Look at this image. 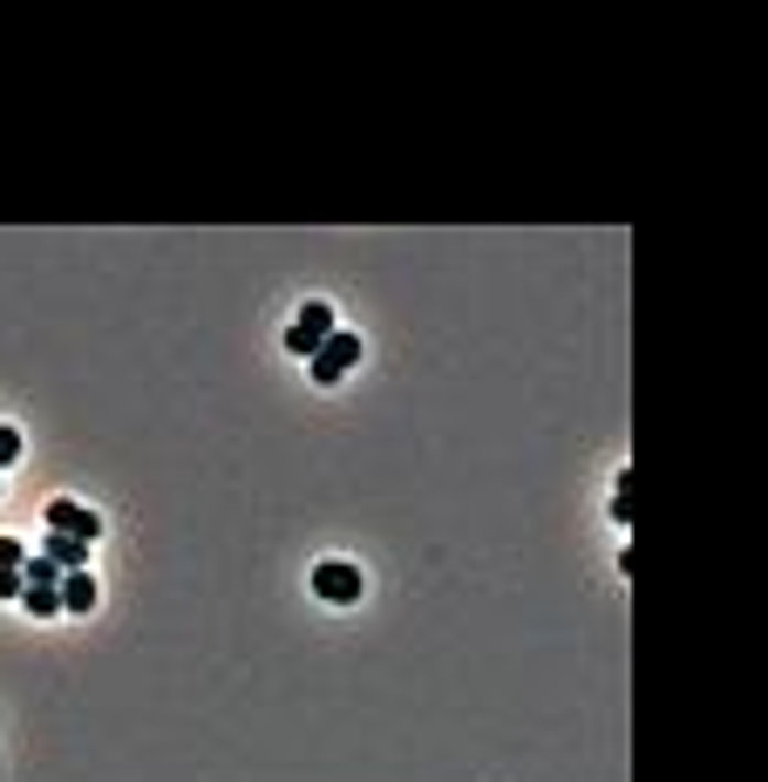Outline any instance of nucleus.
I'll return each mask as SVG.
<instances>
[{
  "mask_svg": "<svg viewBox=\"0 0 768 782\" xmlns=\"http://www.w3.org/2000/svg\"><path fill=\"white\" fill-rule=\"evenodd\" d=\"M327 334H334V306H327V300H306V306L293 313V327H286V347H293L300 361H313Z\"/></svg>",
  "mask_w": 768,
  "mask_h": 782,
  "instance_id": "obj_1",
  "label": "nucleus"
},
{
  "mask_svg": "<svg viewBox=\"0 0 768 782\" xmlns=\"http://www.w3.org/2000/svg\"><path fill=\"white\" fill-rule=\"evenodd\" d=\"M354 361H360V334H340V327H334L327 340H320V355H313L306 368H313V381H320V388H334Z\"/></svg>",
  "mask_w": 768,
  "mask_h": 782,
  "instance_id": "obj_2",
  "label": "nucleus"
},
{
  "mask_svg": "<svg viewBox=\"0 0 768 782\" xmlns=\"http://www.w3.org/2000/svg\"><path fill=\"white\" fill-rule=\"evenodd\" d=\"M313 599H327V606H354V599H360V565H347V558L313 565Z\"/></svg>",
  "mask_w": 768,
  "mask_h": 782,
  "instance_id": "obj_3",
  "label": "nucleus"
},
{
  "mask_svg": "<svg viewBox=\"0 0 768 782\" xmlns=\"http://www.w3.org/2000/svg\"><path fill=\"white\" fill-rule=\"evenodd\" d=\"M42 518H48V531H62V537H83V544H96V537H102V518L89 511V503H75V497H55Z\"/></svg>",
  "mask_w": 768,
  "mask_h": 782,
  "instance_id": "obj_4",
  "label": "nucleus"
},
{
  "mask_svg": "<svg viewBox=\"0 0 768 782\" xmlns=\"http://www.w3.org/2000/svg\"><path fill=\"white\" fill-rule=\"evenodd\" d=\"M55 572H89V544L83 537H62V531H48V552H42Z\"/></svg>",
  "mask_w": 768,
  "mask_h": 782,
  "instance_id": "obj_5",
  "label": "nucleus"
},
{
  "mask_svg": "<svg viewBox=\"0 0 768 782\" xmlns=\"http://www.w3.org/2000/svg\"><path fill=\"white\" fill-rule=\"evenodd\" d=\"M96 578L89 572H62V612H96Z\"/></svg>",
  "mask_w": 768,
  "mask_h": 782,
  "instance_id": "obj_6",
  "label": "nucleus"
},
{
  "mask_svg": "<svg viewBox=\"0 0 768 782\" xmlns=\"http://www.w3.org/2000/svg\"><path fill=\"white\" fill-rule=\"evenodd\" d=\"M21 606H28L34 619H55V612H62V585H28Z\"/></svg>",
  "mask_w": 768,
  "mask_h": 782,
  "instance_id": "obj_7",
  "label": "nucleus"
},
{
  "mask_svg": "<svg viewBox=\"0 0 768 782\" xmlns=\"http://www.w3.org/2000/svg\"><path fill=\"white\" fill-rule=\"evenodd\" d=\"M28 565V558H21ZM21 565H0V599H21L28 593V578H21Z\"/></svg>",
  "mask_w": 768,
  "mask_h": 782,
  "instance_id": "obj_8",
  "label": "nucleus"
},
{
  "mask_svg": "<svg viewBox=\"0 0 768 782\" xmlns=\"http://www.w3.org/2000/svg\"><path fill=\"white\" fill-rule=\"evenodd\" d=\"M14 456H21V428H14V422H0V469H8Z\"/></svg>",
  "mask_w": 768,
  "mask_h": 782,
  "instance_id": "obj_9",
  "label": "nucleus"
},
{
  "mask_svg": "<svg viewBox=\"0 0 768 782\" xmlns=\"http://www.w3.org/2000/svg\"><path fill=\"white\" fill-rule=\"evenodd\" d=\"M21 558H28L21 544H14V537H0V565H21Z\"/></svg>",
  "mask_w": 768,
  "mask_h": 782,
  "instance_id": "obj_10",
  "label": "nucleus"
}]
</instances>
